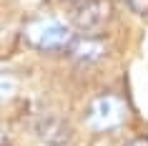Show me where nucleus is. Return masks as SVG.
<instances>
[{
    "label": "nucleus",
    "instance_id": "f257e3e1",
    "mask_svg": "<svg viewBox=\"0 0 148 146\" xmlns=\"http://www.w3.org/2000/svg\"><path fill=\"white\" fill-rule=\"evenodd\" d=\"M125 118V103L116 96H98L88 108L86 121L93 131H110L118 129Z\"/></svg>",
    "mask_w": 148,
    "mask_h": 146
},
{
    "label": "nucleus",
    "instance_id": "f03ea898",
    "mask_svg": "<svg viewBox=\"0 0 148 146\" xmlns=\"http://www.w3.org/2000/svg\"><path fill=\"white\" fill-rule=\"evenodd\" d=\"M113 18V5L108 0H86L73 13V23L80 33L93 35L95 30H103Z\"/></svg>",
    "mask_w": 148,
    "mask_h": 146
},
{
    "label": "nucleus",
    "instance_id": "7ed1b4c3",
    "mask_svg": "<svg viewBox=\"0 0 148 146\" xmlns=\"http://www.w3.org/2000/svg\"><path fill=\"white\" fill-rule=\"evenodd\" d=\"M28 38L40 51H63L70 46V30L60 20H38L28 28Z\"/></svg>",
    "mask_w": 148,
    "mask_h": 146
},
{
    "label": "nucleus",
    "instance_id": "20e7f679",
    "mask_svg": "<svg viewBox=\"0 0 148 146\" xmlns=\"http://www.w3.org/2000/svg\"><path fill=\"white\" fill-rule=\"evenodd\" d=\"M35 131H38V136L48 146H65L70 141L68 123L63 121V118H58V116H43V118H38Z\"/></svg>",
    "mask_w": 148,
    "mask_h": 146
},
{
    "label": "nucleus",
    "instance_id": "39448f33",
    "mask_svg": "<svg viewBox=\"0 0 148 146\" xmlns=\"http://www.w3.org/2000/svg\"><path fill=\"white\" fill-rule=\"evenodd\" d=\"M70 55L75 58L78 63H95V61H101L103 53H106V46H103L98 38H93V35H80V38L75 40H70V46H68Z\"/></svg>",
    "mask_w": 148,
    "mask_h": 146
},
{
    "label": "nucleus",
    "instance_id": "423d86ee",
    "mask_svg": "<svg viewBox=\"0 0 148 146\" xmlns=\"http://www.w3.org/2000/svg\"><path fill=\"white\" fill-rule=\"evenodd\" d=\"M125 3H128L136 13H140V15H146V13H148V0H125Z\"/></svg>",
    "mask_w": 148,
    "mask_h": 146
},
{
    "label": "nucleus",
    "instance_id": "0eeeda50",
    "mask_svg": "<svg viewBox=\"0 0 148 146\" xmlns=\"http://www.w3.org/2000/svg\"><path fill=\"white\" fill-rule=\"evenodd\" d=\"M125 146H148V138L146 136H138V138H133V141H128Z\"/></svg>",
    "mask_w": 148,
    "mask_h": 146
},
{
    "label": "nucleus",
    "instance_id": "6e6552de",
    "mask_svg": "<svg viewBox=\"0 0 148 146\" xmlns=\"http://www.w3.org/2000/svg\"><path fill=\"white\" fill-rule=\"evenodd\" d=\"M65 3H70V5H75V8H78L80 3H86V0H65Z\"/></svg>",
    "mask_w": 148,
    "mask_h": 146
},
{
    "label": "nucleus",
    "instance_id": "1a4fd4ad",
    "mask_svg": "<svg viewBox=\"0 0 148 146\" xmlns=\"http://www.w3.org/2000/svg\"><path fill=\"white\" fill-rule=\"evenodd\" d=\"M3 146H10V141H8V138H5V136H3Z\"/></svg>",
    "mask_w": 148,
    "mask_h": 146
}]
</instances>
